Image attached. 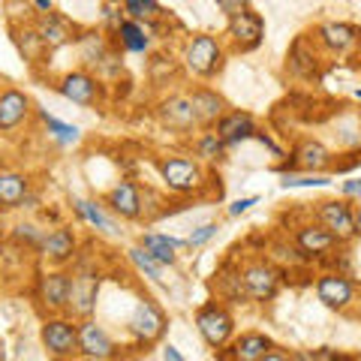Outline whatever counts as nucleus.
I'll list each match as a JSON object with an SVG mask.
<instances>
[{"label": "nucleus", "instance_id": "f257e3e1", "mask_svg": "<svg viewBox=\"0 0 361 361\" xmlns=\"http://www.w3.org/2000/svg\"><path fill=\"white\" fill-rule=\"evenodd\" d=\"M196 329L199 334L205 337V343L211 349H223L226 343H229V337L235 331V322L226 307H220V304H205V307H199L196 313Z\"/></svg>", "mask_w": 361, "mask_h": 361}, {"label": "nucleus", "instance_id": "f03ea898", "mask_svg": "<svg viewBox=\"0 0 361 361\" xmlns=\"http://www.w3.org/2000/svg\"><path fill=\"white\" fill-rule=\"evenodd\" d=\"M42 346L54 358H73L78 353V325H73L63 316H51L42 325Z\"/></svg>", "mask_w": 361, "mask_h": 361}, {"label": "nucleus", "instance_id": "7ed1b4c3", "mask_svg": "<svg viewBox=\"0 0 361 361\" xmlns=\"http://www.w3.org/2000/svg\"><path fill=\"white\" fill-rule=\"evenodd\" d=\"M97 295H99V274L94 271H82V274L70 277V295H66V310L78 319H87L97 307Z\"/></svg>", "mask_w": 361, "mask_h": 361}, {"label": "nucleus", "instance_id": "20e7f679", "mask_svg": "<svg viewBox=\"0 0 361 361\" xmlns=\"http://www.w3.org/2000/svg\"><path fill=\"white\" fill-rule=\"evenodd\" d=\"M220 58H223V51H220V45L214 37H193L187 42V51H184V61H187V70L193 73V75H202V78H208L220 70Z\"/></svg>", "mask_w": 361, "mask_h": 361}, {"label": "nucleus", "instance_id": "39448f33", "mask_svg": "<svg viewBox=\"0 0 361 361\" xmlns=\"http://www.w3.org/2000/svg\"><path fill=\"white\" fill-rule=\"evenodd\" d=\"M160 175L166 180V187L175 190V193H190V190H196L202 184V169L193 160H187V157H169V160H163Z\"/></svg>", "mask_w": 361, "mask_h": 361}, {"label": "nucleus", "instance_id": "423d86ee", "mask_svg": "<svg viewBox=\"0 0 361 361\" xmlns=\"http://www.w3.org/2000/svg\"><path fill=\"white\" fill-rule=\"evenodd\" d=\"M316 214H319L322 229H329L337 241L355 238V214L346 202H322Z\"/></svg>", "mask_w": 361, "mask_h": 361}, {"label": "nucleus", "instance_id": "0eeeda50", "mask_svg": "<svg viewBox=\"0 0 361 361\" xmlns=\"http://www.w3.org/2000/svg\"><path fill=\"white\" fill-rule=\"evenodd\" d=\"M277 280L280 274L268 262H250L244 271H241V283H244V292L256 301H268L274 298L277 292Z\"/></svg>", "mask_w": 361, "mask_h": 361}, {"label": "nucleus", "instance_id": "6e6552de", "mask_svg": "<svg viewBox=\"0 0 361 361\" xmlns=\"http://www.w3.org/2000/svg\"><path fill=\"white\" fill-rule=\"evenodd\" d=\"M130 331L139 337V341H145V343L157 341V337L166 331L163 310L157 307L154 301H139V304H135V310H133V316H130Z\"/></svg>", "mask_w": 361, "mask_h": 361}, {"label": "nucleus", "instance_id": "1a4fd4ad", "mask_svg": "<svg viewBox=\"0 0 361 361\" xmlns=\"http://www.w3.org/2000/svg\"><path fill=\"white\" fill-rule=\"evenodd\" d=\"M262 16L253 13V9H238V13H232V21H229V37L241 45V49H256L259 42H262Z\"/></svg>", "mask_w": 361, "mask_h": 361}, {"label": "nucleus", "instance_id": "9d476101", "mask_svg": "<svg viewBox=\"0 0 361 361\" xmlns=\"http://www.w3.org/2000/svg\"><path fill=\"white\" fill-rule=\"evenodd\" d=\"M78 353H85V358H99V361H109L115 355V343L111 337L99 329L97 322L85 319L78 325Z\"/></svg>", "mask_w": 361, "mask_h": 361}, {"label": "nucleus", "instance_id": "9b49d317", "mask_svg": "<svg viewBox=\"0 0 361 361\" xmlns=\"http://www.w3.org/2000/svg\"><path fill=\"white\" fill-rule=\"evenodd\" d=\"M353 283L343 277V274H325L319 277V283H316V295L325 307H334V310H343L349 307V301H353Z\"/></svg>", "mask_w": 361, "mask_h": 361}, {"label": "nucleus", "instance_id": "f8f14e48", "mask_svg": "<svg viewBox=\"0 0 361 361\" xmlns=\"http://www.w3.org/2000/svg\"><path fill=\"white\" fill-rule=\"evenodd\" d=\"M271 341L265 334H241L229 349L220 353V361H259L271 353Z\"/></svg>", "mask_w": 361, "mask_h": 361}, {"label": "nucleus", "instance_id": "ddd939ff", "mask_svg": "<svg viewBox=\"0 0 361 361\" xmlns=\"http://www.w3.org/2000/svg\"><path fill=\"white\" fill-rule=\"evenodd\" d=\"M39 301L49 310H66V295H70V274L63 271H49L39 277Z\"/></svg>", "mask_w": 361, "mask_h": 361}, {"label": "nucleus", "instance_id": "4468645a", "mask_svg": "<svg viewBox=\"0 0 361 361\" xmlns=\"http://www.w3.org/2000/svg\"><path fill=\"white\" fill-rule=\"evenodd\" d=\"M106 205L118 214V217H139L142 214V193H139V187L130 184V180H121L118 187H111L109 190V196H106Z\"/></svg>", "mask_w": 361, "mask_h": 361}, {"label": "nucleus", "instance_id": "2eb2a0df", "mask_svg": "<svg viewBox=\"0 0 361 361\" xmlns=\"http://www.w3.org/2000/svg\"><path fill=\"white\" fill-rule=\"evenodd\" d=\"M58 90H61V97L73 99V103H78V106H90V103H97V97H99L97 78H90L87 73L63 75V82L58 85Z\"/></svg>", "mask_w": 361, "mask_h": 361}, {"label": "nucleus", "instance_id": "dca6fc26", "mask_svg": "<svg viewBox=\"0 0 361 361\" xmlns=\"http://www.w3.org/2000/svg\"><path fill=\"white\" fill-rule=\"evenodd\" d=\"M217 139L223 145H235L241 139H250L256 135V123H253V115H247V111H229V115H223L217 121Z\"/></svg>", "mask_w": 361, "mask_h": 361}, {"label": "nucleus", "instance_id": "f3484780", "mask_svg": "<svg viewBox=\"0 0 361 361\" xmlns=\"http://www.w3.org/2000/svg\"><path fill=\"white\" fill-rule=\"evenodd\" d=\"M27 111H30V99L21 90H4L0 94V133H9L18 123H25Z\"/></svg>", "mask_w": 361, "mask_h": 361}, {"label": "nucleus", "instance_id": "a211bd4d", "mask_svg": "<svg viewBox=\"0 0 361 361\" xmlns=\"http://www.w3.org/2000/svg\"><path fill=\"white\" fill-rule=\"evenodd\" d=\"M295 241H298V250L304 256H313V259L325 256L329 250H334V247L341 244L329 229H322V226H301V229L295 232Z\"/></svg>", "mask_w": 361, "mask_h": 361}, {"label": "nucleus", "instance_id": "6ab92c4d", "mask_svg": "<svg viewBox=\"0 0 361 361\" xmlns=\"http://www.w3.org/2000/svg\"><path fill=\"white\" fill-rule=\"evenodd\" d=\"M27 193H30V184L21 172H0V208L25 205Z\"/></svg>", "mask_w": 361, "mask_h": 361}, {"label": "nucleus", "instance_id": "aec40b11", "mask_svg": "<svg viewBox=\"0 0 361 361\" xmlns=\"http://www.w3.org/2000/svg\"><path fill=\"white\" fill-rule=\"evenodd\" d=\"M37 33L45 49H61L70 42V25L58 13H42V18L37 21Z\"/></svg>", "mask_w": 361, "mask_h": 361}, {"label": "nucleus", "instance_id": "412c9836", "mask_svg": "<svg viewBox=\"0 0 361 361\" xmlns=\"http://www.w3.org/2000/svg\"><path fill=\"white\" fill-rule=\"evenodd\" d=\"M187 241H178V238H169V235H145L142 238V250L148 253L157 265H175V250L184 247Z\"/></svg>", "mask_w": 361, "mask_h": 361}, {"label": "nucleus", "instance_id": "4be33fe9", "mask_svg": "<svg viewBox=\"0 0 361 361\" xmlns=\"http://www.w3.org/2000/svg\"><path fill=\"white\" fill-rule=\"evenodd\" d=\"M42 256L51 262H66L75 256V235L70 229H54L51 235H45L42 241Z\"/></svg>", "mask_w": 361, "mask_h": 361}, {"label": "nucleus", "instance_id": "5701e85b", "mask_svg": "<svg viewBox=\"0 0 361 361\" xmlns=\"http://www.w3.org/2000/svg\"><path fill=\"white\" fill-rule=\"evenodd\" d=\"M190 103H193V111H196V121L202 123H214L220 115H223V99L214 94V90H196L193 97H190Z\"/></svg>", "mask_w": 361, "mask_h": 361}, {"label": "nucleus", "instance_id": "b1692460", "mask_svg": "<svg viewBox=\"0 0 361 361\" xmlns=\"http://www.w3.org/2000/svg\"><path fill=\"white\" fill-rule=\"evenodd\" d=\"M163 118L166 123H172V127H193L196 123V111H193V103H190V97H172L169 103L163 106Z\"/></svg>", "mask_w": 361, "mask_h": 361}, {"label": "nucleus", "instance_id": "393cba45", "mask_svg": "<svg viewBox=\"0 0 361 361\" xmlns=\"http://www.w3.org/2000/svg\"><path fill=\"white\" fill-rule=\"evenodd\" d=\"M329 163H331V157L319 142H304L295 151V160H292V166L307 169V172H319V169H325Z\"/></svg>", "mask_w": 361, "mask_h": 361}, {"label": "nucleus", "instance_id": "a878e982", "mask_svg": "<svg viewBox=\"0 0 361 361\" xmlns=\"http://www.w3.org/2000/svg\"><path fill=\"white\" fill-rule=\"evenodd\" d=\"M319 39L334 51H346L349 45H355L358 30L353 25H322L319 27Z\"/></svg>", "mask_w": 361, "mask_h": 361}, {"label": "nucleus", "instance_id": "bb28decb", "mask_svg": "<svg viewBox=\"0 0 361 361\" xmlns=\"http://www.w3.org/2000/svg\"><path fill=\"white\" fill-rule=\"evenodd\" d=\"M118 37H121V45L127 51H148V45H151V37H148V30H145L139 21H121V27H118Z\"/></svg>", "mask_w": 361, "mask_h": 361}, {"label": "nucleus", "instance_id": "cd10ccee", "mask_svg": "<svg viewBox=\"0 0 361 361\" xmlns=\"http://www.w3.org/2000/svg\"><path fill=\"white\" fill-rule=\"evenodd\" d=\"M75 211L82 214V217L87 223H94L97 229H106V232H115V226H111V220L103 214V208L94 205V202H87V199H75Z\"/></svg>", "mask_w": 361, "mask_h": 361}, {"label": "nucleus", "instance_id": "c85d7f7f", "mask_svg": "<svg viewBox=\"0 0 361 361\" xmlns=\"http://www.w3.org/2000/svg\"><path fill=\"white\" fill-rule=\"evenodd\" d=\"M18 49H21V54H25L27 61H39L45 45H42L37 30H18Z\"/></svg>", "mask_w": 361, "mask_h": 361}, {"label": "nucleus", "instance_id": "c756f323", "mask_svg": "<svg viewBox=\"0 0 361 361\" xmlns=\"http://www.w3.org/2000/svg\"><path fill=\"white\" fill-rule=\"evenodd\" d=\"M42 121H45L49 133H51L61 145H73V142H78V127H73V123H61L58 118H49V115H42Z\"/></svg>", "mask_w": 361, "mask_h": 361}, {"label": "nucleus", "instance_id": "7c9ffc66", "mask_svg": "<svg viewBox=\"0 0 361 361\" xmlns=\"http://www.w3.org/2000/svg\"><path fill=\"white\" fill-rule=\"evenodd\" d=\"M130 259H133V265L139 268L142 274H148V277L154 280V283H160V280H163V277H160V268H163V265H157L154 259L142 250V247H133V250H130Z\"/></svg>", "mask_w": 361, "mask_h": 361}, {"label": "nucleus", "instance_id": "2f4dec72", "mask_svg": "<svg viewBox=\"0 0 361 361\" xmlns=\"http://www.w3.org/2000/svg\"><path fill=\"white\" fill-rule=\"evenodd\" d=\"M220 289H223L229 298H235V301H244V298H247L244 283H241V271H238V274H232L229 268H223V271H220Z\"/></svg>", "mask_w": 361, "mask_h": 361}, {"label": "nucleus", "instance_id": "473e14b6", "mask_svg": "<svg viewBox=\"0 0 361 361\" xmlns=\"http://www.w3.org/2000/svg\"><path fill=\"white\" fill-rule=\"evenodd\" d=\"M123 9L135 18V21H148V18H154V16H160V4H154V0H127L123 4Z\"/></svg>", "mask_w": 361, "mask_h": 361}, {"label": "nucleus", "instance_id": "72a5a7b5", "mask_svg": "<svg viewBox=\"0 0 361 361\" xmlns=\"http://www.w3.org/2000/svg\"><path fill=\"white\" fill-rule=\"evenodd\" d=\"M331 180L329 178H322V175H286L283 178V187L289 190V187H329Z\"/></svg>", "mask_w": 361, "mask_h": 361}, {"label": "nucleus", "instance_id": "f704fd0d", "mask_svg": "<svg viewBox=\"0 0 361 361\" xmlns=\"http://www.w3.org/2000/svg\"><path fill=\"white\" fill-rule=\"evenodd\" d=\"M220 154H223V142L214 133H208L205 139L199 142V157H205V160H217Z\"/></svg>", "mask_w": 361, "mask_h": 361}, {"label": "nucleus", "instance_id": "c9c22d12", "mask_svg": "<svg viewBox=\"0 0 361 361\" xmlns=\"http://www.w3.org/2000/svg\"><path fill=\"white\" fill-rule=\"evenodd\" d=\"M217 229H220L217 223H205V226H199V229H196V232H193V235H190V238H187V244H190V247H199V244H205V241H211L214 235H217Z\"/></svg>", "mask_w": 361, "mask_h": 361}, {"label": "nucleus", "instance_id": "e433bc0d", "mask_svg": "<svg viewBox=\"0 0 361 361\" xmlns=\"http://www.w3.org/2000/svg\"><path fill=\"white\" fill-rule=\"evenodd\" d=\"M253 205H256V199H238V202H235V205L229 208V214L235 217V214H244V211H250Z\"/></svg>", "mask_w": 361, "mask_h": 361}, {"label": "nucleus", "instance_id": "4c0bfd02", "mask_svg": "<svg viewBox=\"0 0 361 361\" xmlns=\"http://www.w3.org/2000/svg\"><path fill=\"white\" fill-rule=\"evenodd\" d=\"M343 193L346 196H361V180H343Z\"/></svg>", "mask_w": 361, "mask_h": 361}, {"label": "nucleus", "instance_id": "58836bf2", "mask_svg": "<svg viewBox=\"0 0 361 361\" xmlns=\"http://www.w3.org/2000/svg\"><path fill=\"white\" fill-rule=\"evenodd\" d=\"M163 358H166V361H184V358H180V353H178L175 346H166V349H163Z\"/></svg>", "mask_w": 361, "mask_h": 361}, {"label": "nucleus", "instance_id": "ea45409f", "mask_svg": "<svg viewBox=\"0 0 361 361\" xmlns=\"http://www.w3.org/2000/svg\"><path fill=\"white\" fill-rule=\"evenodd\" d=\"M259 361H292L289 355H283V353H274V349H271V353L265 355V358H259Z\"/></svg>", "mask_w": 361, "mask_h": 361}, {"label": "nucleus", "instance_id": "a19ab883", "mask_svg": "<svg viewBox=\"0 0 361 361\" xmlns=\"http://www.w3.org/2000/svg\"><path fill=\"white\" fill-rule=\"evenodd\" d=\"M355 235H361V211L355 214Z\"/></svg>", "mask_w": 361, "mask_h": 361}, {"label": "nucleus", "instance_id": "79ce46f5", "mask_svg": "<svg viewBox=\"0 0 361 361\" xmlns=\"http://www.w3.org/2000/svg\"><path fill=\"white\" fill-rule=\"evenodd\" d=\"M73 361H99V358H73Z\"/></svg>", "mask_w": 361, "mask_h": 361}, {"label": "nucleus", "instance_id": "37998d69", "mask_svg": "<svg viewBox=\"0 0 361 361\" xmlns=\"http://www.w3.org/2000/svg\"><path fill=\"white\" fill-rule=\"evenodd\" d=\"M334 361H353V358H334Z\"/></svg>", "mask_w": 361, "mask_h": 361}, {"label": "nucleus", "instance_id": "c03bdc74", "mask_svg": "<svg viewBox=\"0 0 361 361\" xmlns=\"http://www.w3.org/2000/svg\"><path fill=\"white\" fill-rule=\"evenodd\" d=\"M355 97H358V99H361V90H358V94H355Z\"/></svg>", "mask_w": 361, "mask_h": 361}, {"label": "nucleus", "instance_id": "a18cd8bd", "mask_svg": "<svg viewBox=\"0 0 361 361\" xmlns=\"http://www.w3.org/2000/svg\"><path fill=\"white\" fill-rule=\"evenodd\" d=\"M0 361H4V358H0Z\"/></svg>", "mask_w": 361, "mask_h": 361}]
</instances>
